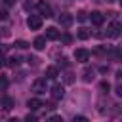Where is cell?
I'll list each match as a JSON object with an SVG mask.
<instances>
[{
    "instance_id": "4",
    "label": "cell",
    "mask_w": 122,
    "mask_h": 122,
    "mask_svg": "<svg viewBox=\"0 0 122 122\" xmlns=\"http://www.w3.org/2000/svg\"><path fill=\"white\" fill-rule=\"evenodd\" d=\"M74 59L78 63H88L90 61V51L86 48H78V50H74Z\"/></svg>"
},
{
    "instance_id": "16",
    "label": "cell",
    "mask_w": 122,
    "mask_h": 122,
    "mask_svg": "<svg viewBox=\"0 0 122 122\" xmlns=\"http://www.w3.org/2000/svg\"><path fill=\"white\" fill-rule=\"evenodd\" d=\"M19 63H21V59H19L17 55H13V57H10V59H8V63H6V65H10V67H17Z\"/></svg>"
},
{
    "instance_id": "25",
    "label": "cell",
    "mask_w": 122,
    "mask_h": 122,
    "mask_svg": "<svg viewBox=\"0 0 122 122\" xmlns=\"http://www.w3.org/2000/svg\"><path fill=\"white\" fill-rule=\"evenodd\" d=\"M8 86V78L6 76H0V88H6Z\"/></svg>"
},
{
    "instance_id": "26",
    "label": "cell",
    "mask_w": 122,
    "mask_h": 122,
    "mask_svg": "<svg viewBox=\"0 0 122 122\" xmlns=\"http://www.w3.org/2000/svg\"><path fill=\"white\" fill-rule=\"evenodd\" d=\"M86 11H78V21H86Z\"/></svg>"
},
{
    "instance_id": "22",
    "label": "cell",
    "mask_w": 122,
    "mask_h": 122,
    "mask_svg": "<svg viewBox=\"0 0 122 122\" xmlns=\"http://www.w3.org/2000/svg\"><path fill=\"white\" fill-rule=\"evenodd\" d=\"M72 122H90V120H88L86 116H82V114H80V116H74V118H72Z\"/></svg>"
},
{
    "instance_id": "28",
    "label": "cell",
    "mask_w": 122,
    "mask_h": 122,
    "mask_svg": "<svg viewBox=\"0 0 122 122\" xmlns=\"http://www.w3.org/2000/svg\"><path fill=\"white\" fill-rule=\"evenodd\" d=\"M65 82H72V74H71V72H67V76H65Z\"/></svg>"
},
{
    "instance_id": "30",
    "label": "cell",
    "mask_w": 122,
    "mask_h": 122,
    "mask_svg": "<svg viewBox=\"0 0 122 122\" xmlns=\"http://www.w3.org/2000/svg\"><path fill=\"white\" fill-rule=\"evenodd\" d=\"M8 122H19V120H17V118H10Z\"/></svg>"
},
{
    "instance_id": "21",
    "label": "cell",
    "mask_w": 122,
    "mask_h": 122,
    "mask_svg": "<svg viewBox=\"0 0 122 122\" xmlns=\"http://www.w3.org/2000/svg\"><path fill=\"white\" fill-rule=\"evenodd\" d=\"M48 122H63V118H61L59 114H53V116H50V118H48Z\"/></svg>"
},
{
    "instance_id": "12",
    "label": "cell",
    "mask_w": 122,
    "mask_h": 122,
    "mask_svg": "<svg viewBox=\"0 0 122 122\" xmlns=\"http://www.w3.org/2000/svg\"><path fill=\"white\" fill-rule=\"evenodd\" d=\"M76 36H78L80 40H88V38L92 36V32H90V29H86V27H80V29H78V32H76Z\"/></svg>"
},
{
    "instance_id": "10",
    "label": "cell",
    "mask_w": 122,
    "mask_h": 122,
    "mask_svg": "<svg viewBox=\"0 0 122 122\" xmlns=\"http://www.w3.org/2000/svg\"><path fill=\"white\" fill-rule=\"evenodd\" d=\"M27 107H29L30 111H38L40 107H44V103H42L38 97H32V99H29V101H27Z\"/></svg>"
},
{
    "instance_id": "15",
    "label": "cell",
    "mask_w": 122,
    "mask_h": 122,
    "mask_svg": "<svg viewBox=\"0 0 122 122\" xmlns=\"http://www.w3.org/2000/svg\"><path fill=\"white\" fill-rule=\"evenodd\" d=\"M0 103H2V107H4V109H11V107H13V99H11V97H8V95H6V97H2V99H0Z\"/></svg>"
},
{
    "instance_id": "5",
    "label": "cell",
    "mask_w": 122,
    "mask_h": 122,
    "mask_svg": "<svg viewBox=\"0 0 122 122\" xmlns=\"http://www.w3.org/2000/svg\"><path fill=\"white\" fill-rule=\"evenodd\" d=\"M27 25H29L30 30H38V29L42 27V17H40V15H29Z\"/></svg>"
},
{
    "instance_id": "17",
    "label": "cell",
    "mask_w": 122,
    "mask_h": 122,
    "mask_svg": "<svg viewBox=\"0 0 122 122\" xmlns=\"http://www.w3.org/2000/svg\"><path fill=\"white\" fill-rule=\"evenodd\" d=\"M99 90H101L103 93H109V92H111V84H109L107 80H103V82L99 84Z\"/></svg>"
},
{
    "instance_id": "29",
    "label": "cell",
    "mask_w": 122,
    "mask_h": 122,
    "mask_svg": "<svg viewBox=\"0 0 122 122\" xmlns=\"http://www.w3.org/2000/svg\"><path fill=\"white\" fill-rule=\"evenodd\" d=\"M4 4H8V6H11V4H15V0H4Z\"/></svg>"
},
{
    "instance_id": "18",
    "label": "cell",
    "mask_w": 122,
    "mask_h": 122,
    "mask_svg": "<svg viewBox=\"0 0 122 122\" xmlns=\"http://www.w3.org/2000/svg\"><path fill=\"white\" fill-rule=\"evenodd\" d=\"M15 48L25 50V48H29V42H25V40H17V42H15Z\"/></svg>"
},
{
    "instance_id": "19",
    "label": "cell",
    "mask_w": 122,
    "mask_h": 122,
    "mask_svg": "<svg viewBox=\"0 0 122 122\" xmlns=\"http://www.w3.org/2000/svg\"><path fill=\"white\" fill-rule=\"evenodd\" d=\"M8 15H10V13H8V10H6L4 6H0V21H4V19H8Z\"/></svg>"
},
{
    "instance_id": "31",
    "label": "cell",
    "mask_w": 122,
    "mask_h": 122,
    "mask_svg": "<svg viewBox=\"0 0 122 122\" xmlns=\"http://www.w3.org/2000/svg\"><path fill=\"white\" fill-rule=\"evenodd\" d=\"M107 2H116V0H107Z\"/></svg>"
},
{
    "instance_id": "24",
    "label": "cell",
    "mask_w": 122,
    "mask_h": 122,
    "mask_svg": "<svg viewBox=\"0 0 122 122\" xmlns=\"http://www.w3.org/2000/svg\"><path fill=\"white\" fill-rule=\"evenodd\" d=\"M61 40H63L65 44H71V40H72V38H71V34H63V36H61Z\"/></svg>"
},
{
    "instance_id": "23",
    "label": "cell",
    "mask_w": 122,
    "mask_h": 122,
    "mask_svg": "<svg viewBox=\"0 0 122 122\" xmlns=\"http://www.w3.org/2000/svg\"><path fill=\"white\" fill-rule=\"evenodd\" d=\"M25 122H38V120H36L34 114H27V116H25Z\"/></svg>"
},
{
    "instance_id": "7",
    "label": "cell",
    "mask_w": 122,
    "mask_h": 122,
    "mask_svg": "<svg viewBox=\"0 0 122 122\" xmlns=\"http://www.w3.org/2000/svg\"><path fill=\"white\" fill-rule=\"evenodd\" d=\"M90 21H92L93 25H97V27H99V25H103L105 17H103V13H101V11H92V13H90Z\"/></svg>"
},
{
    "instance_id": "20",
    "label": "cell",
    "mask_w": 122,
    "mask_h": 122,
    "mask_svg": "<svg viewBox=\"0 0 122 122\" xmlns=\"http://www.w3.org/2000/svg\"><path fill=\"white\" fill-rule=\"evenodd\" d=\"M57 65H59V67H69V59H67V57H59V59H57Z\"/></svg>"
},
{
    "instance_id": "11",
    "label": "cell",
    "mask_w": 122,
    "mask_h": 122,
    "mask_svg": "<svg viewBox=\"0 0 122 122\" xmlns=\"http://www.w3.org/2000/svg\"><path fill=\"white\" fill-rule=\"evenodd\" d=\"M93 78H95V71L90 69V67L84 69V72H82V80H84V82H92Z\"/></svg>"
},
{
    "instance_id": "27",
    "label": "cell",
    "mask_w": 122,
    "mask_h": 122,
    "mask_svg": "<svg viewBox=\"0 0 122 122\" xmlns=\"http://www.w3.org/2000/svg\"><path fill=\"white\" fill-rule=\"evenodd\" d=\"M4 65H6V59H4V53L0 51V67H4Z\"/></svg>"
},
{
    "instance_id": "2",
    "label": "cell",
    "mask_w": 122,
    "mask_h": 122,
    "mask_svg": "<svg viewBox=\"0 0 122 122\" xmlns=\"http://www.w3.org/2000/svg\"><path fill=\"white\" fill-rule=\"evenodd\" d=\"M36 8H38V11H40V15H44V17H53V11H51V6H50L48 2H44V0H40V2H36Z\"/></svg>"
},
{
    "instance_id": "8",
    "label": "cell",
    "mask_w": 122,
    "mask_h": 122,
    "mask_svg": "<svg viewBox=\"0 0 122 122\" xmlns=\"http://www.w3.org/2000/svg\"><path fill=\"white\" fill-rule=\"evenodd\" d=\"M59 25L61 27H71L72 25V15L71 13H61L59 15Z\"/></svg>"
},
{
    "instance_id": "6",
    "label": "cell",
    "mask_w": 122,
    "mask_h": 122,
    "mask_svg": "<svg viewBox=\"0 0 122 122\" xmlns=\"http://www.w3.org/2000/svg\"><path fill=\"white\" fill-rule=\"evenodd\" d=\"M51 97H53L55 101L65 97V88H63V84H53V86H51Z\"/></svg>"
},
{
    "instance_id": "14",
    "label": "cell",
    "mask_w": 122,
    "mask_h": 122,
    "mask_svg": "<svg viewBox=\"0 0 122 122\" xmlns=\"http://www.w3.org/2000/svg\"><path fill=\"white\" fill-rule=\"evenodd\" d=\"M57 67H48L46 69V80H53V78H57Z\"/></svg>"
},
{
    "instance_id": "9",
    "label": "cell",
    "mask_w": 122,
    "mask_h": 122,
    "mask_svg": "<svg viewBox=\"0 0 122 122\" xmlns=\"http://www.w3.org/2000/svg\"><path fill=\"white\" fill-rule=\"evenodd\" d=\"M59 30L55 29V27H50V29H46V40H59Z\"/></svg>"
},
{
    "instance_id": "3",
    "label": "cell",
    "mask_w": 122,
    "mask_h": 122,
    "mask_svg": "<svg viewBox=\"0 0 122 122\" xmlns=\"http://www.w3.org/2000/svg\"><path fill=\"white\" fill-rule=\"evenodd\" d=\"M46 90H48V86H46V78H36V80L32 82V92H34L36 95L46 93Z\"/></svg>"
},
{
    "instance_id": "13",
    "label": "cell",
    "mask_w": 122,
    "mask_h": 122,
    "mask_svg": "<svg viewBox=\"0 0 122 122\" xmlns=\"http://www.w3.org/2000/svg\"><path fill=\"white\" fill-rule=\"evenodd\" d=\"M32 46H34L36 50H44V48H46V36H36L34 42H32Z\"/></svg>"
},
{
    "instance_id": "1",
    "label": "cell",
    "mask_w": 122,
    "mask_h": 122,
    "mask_svg": "<svg viewBox=\"0 0 122 122\" xmlns=\"http://www.w3.org/2000/svg\"><path fill=\"white\" fill-rule=\"evenodd\" d=\"M120 30H122V25H120V21H112L109 27H107V36L109 38H118L120 36Z\"/></svg>"
}]
</instances>
